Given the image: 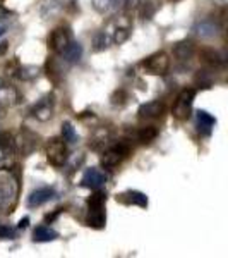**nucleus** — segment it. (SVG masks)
<instances>
[{
  "instance_id": "19",
  "label": "nucleus",
  "mask_w": 228,
  "mask_h": 258,
  "mask_svg": "<svg viewBox=\"0 0 228 258\" xmlns=\"http://www.w3.org/2000/svg\"><path fill=\"white\" fill-rule=\"evenodd\" d=\"M105 203H106V193L103 189H93V193L89 195L88 198V209L89 210H99V209H105Z\"/></svg>"
},
{
  "instance_id": "24",
  "label": "nucleus",
  "mask_w": 228,
  "mask_h": 258,
  "mask_svg": "<svg viewBox=\"0 0 228 258\" xmlns=\"http://www.w3.org/2000/svg\"><path fill=\"white\" fill-rule=\"evenodd\" d=\"M16 150V138L9 131H0V152L12 153Z\"/></svg>"
},
{
  "instance_id": "43",
  "label": "nucleus",
  "mask_w": 228,
  "mask_h": 258,
  "mask_svg": "<svg viewBox=\"0 0 228 258\" xmlns=\"http://www.w3.org/2000/svg\"><path fill=\"white\" fill-rule=\"evenodd\" d=\"M0 2H2V0H0Z\"/></svg>"
},
{
  "instance_id": "16",
  "label": "nucleus",
  "mask_w": 228,
  "mask_h": 258,
  "mask_svg": "<svg viewBox=\"0 0 228 258\" xmlns=\"http://www.w3.org/2000/svg\"><path fill=\"white\" fill-rule=\"evenodd\" d=\"M194 33L199 36V38H204V40H209V38H214L218 35V26L213 23V21L206 19V21H201L194 26Z\"/></svg>"
},
{
  "instance_id": "31",
  "label": "nucleus",
  "mask_w": 228,
  "mask_h": 258,
  "mask_svg": "<svg viewBox=\"0 0 228 258\" xmlns=\"http://www.w3.org/2000/svg\"><path fill=\"white\" fill-rule=\"evenodd\" d=\"M127 100H129V95H127V91L122 90V88H119V90H115L113 93H111L110 102H111V105H115V107H124L127 103Z\"/></svg>"
},
{
  "instance_id": "12",
  "label": "nucleus",
  "mask_w": 228,
  "mask_h": 258,
  "mask_svg": "<svg viewBox=\"0 0 228 258\" xmlns=\"http://www.w3.org/2000/svg\"><path fill=\"white\" fill-rule=\"evenodd\" d=\"M82 53H84V48H82V45L72 40L67 45V48H65L64 52L60 53V55H62V59L67 62V64H77V62L82 59Z\"/></svg>"
},
{
  "instance_id": "36",
  "label": "nucleus",
  "mask_w": 228,
  "mask_h": 258,
  "mask_svg": "<svg viewBox=\"0 0 228 258\" xmlns=\"http://www.w3.org/2000/svg\"><path fill=\"white\" fill-rule=\"evenodd\" d=\"M21 68V64H19V60L18 59H14L12 62H9V66H7V74H11V76H16L18 74V71Z\"/></svg>"
},
{
  "instance_id": "10",
  "label": "nucleus",
  "mask_w": 228,
  "mask_h": 258,
  "mask_svg": "<svg viewBox=\"0 0 228 258\" xmlns=\"http://www.w3.org/2000/svg\"><path fill=\"white\" fill-rule=\"evenodd\" d=\"M214 124H216V119H214L209 112H206V110H197L196 112V126H197V131L201 133V135H204V136L211 135Z\"/></svg>"
},
{
  "instance_id": "32",
  "label": "nucleus",
  "mask_w": 228,
  "mask_h": 258,
  "mask_svg": "<svg viewBox=\"0 0 228 258\" xmlns=\"http://www.w3.org/2000/svg\"><path fill=\"white\" fill-rule=\"evenodd\" d=\"M202 60L206 62V64L209 66H219L223 62V55H219L218 52H214V50H204L202 52Z\"/></svg>"
},
{
  "instance_id": "20",
  "label": "nucleus",
  "mask_w": 228,
  "mask_h": 258,
  "mask_svg": "<svg viewBox=\"0 0 228 258\" xmlns=\"http://www.w3.org/2000/svg\"><path fill=\"white\" fill-rule=\"evenodd\" d=\"M120 7V0H93V9L99 14H110Z\"/></svg>"
},
{
  "instance_id": "35",
  "label": "nucleus",
  "mask_w": 228,
  "mask_h": 258,
  "mask_svg": "<svg viewBox=\"0 0 228 258\" xmlns=\"http://www.w3.org/2000/svg\"><path fill=\"white\" fill-rule=\"evenodd\" d=\"M16 238V229L9 226H0V239H14Z\"/></svg>"
},
{
  "instance_id": "22",
  "label": "nucleus",
  "mask_w": 228,
  "mask_h": 258,
  "mask_svg": "<svg viewBox=\"0 0 228 258\" xmlns=\"http://www.w3.org/2000/svg\"><path fill=\"white\" fill-rule=\"evenodd\" d=\"M158 9H160V6L156 2H153V0H144V2L139 4L138 12L143 19H153L156 12H158Z\"/></svg>"
},
{
  "instance_id": "39",
  "label": "nucleus",
  "mask_w": 228,
  "mask_h": 258,
  "mask_svg": "<svg viewBox=\"0 0 228 258\" xmlns=\"http://www.w3.org/2000/svg\"><path fill=\"white\" fill-rule=\"evenodd\" d=\"M57 2H59L62 7H70L76 4V0H57Z\"/></svg>"
},
{
  "instance_id": "26",
  "label": "nucleus",
  "mask_w": 228,
  "mask_h": 258,
  "mask_svg": "<svg viewBox=\"0 0 228 258\" xmlns=\"http://www.w3.org/2000/svg\"><path fill=\"white\" fill-rule=\"evenodd\" d=\"M91 148L96 150V152H103V150H106L108 147V135H106V131H98L94 133V136L91 138Z\"/></svg>"
},
{
  "instance_id": "29",
  "label": "nucleus",
  "mask_w": 228,
  "mask_h": 258,
  "mask_svg": "<svg viewBox=\"0 0 228 258\" xmlns=\"http://www.w3.org/2000/svg\"><path fill=\"white\" fill-rule=\"evenodd\" d=\"M213 74L209 73V71H199L196 74V85L199 88H211L213 86Z\"/></svg>"
},
{
  "instance_id": "33",
  "label": "nucleus",
  "mask_w": 228,
  "mask_h": 258,
  "mask_svg": "<svg viewBox=\"0 0 228 258\" xmlns=\"http://www.w3.org/2000/svg\"><path fill=\"white\" fill-rule=\"evenodd\" d=\"M82 162H84V153H74V155H69L67 165L70 167V170H76L81 167Z\"/></svg>"
},
{
  "instance_id": "1",
  "label": "nucleus",
  "mask_w": 228,
  "mask_h": 258,
  "mask_svg": "<svg viewBox=\"0 0 228 258\" xmlns=\"http://www.w3.org/2000/svg\"><path fill=\"white\" fill-rule=\"evenodd\" d=\"M45 153H47V160L53 167H64L67 164L69 153H67V143L64 138H50L45 145Z\"/></svg>"
},
{
  "instance_id": "17",
  "label": "nucleus",
  "mask_w": 228,
  "mask_h": 258,
  "mask_svg": "<svg viewBox=\"0 0 228 258\" xmlns=\"http://www.w3.org/2000/svg\"><path fill=\"white\" fill-rule=\"evenodd\" d=\"M59 238V232L53 231L48 226H38L33 232V241L35 243H50V241H55Z\"/></svg>"
},
{
  "instance_id": "7",
  "label": "nucleus",
  "mask_w": 228,
  "mask_h": 258,
  "mask_svg": "<svg viewBox=\"0 0 228 258\" xmlns=\"http://www.w3.org/2000/svg\"><path fill=\"white\" fill-rule=\"evenodd\" d=\"M53 198H57V189L52 186H43V188L35 189L28 197V207L30 209H38V207L45 205V203L52 202Z\"/></svg>"
},
{
  "instance_id": "14",
  "label": "nucleus",
  "mask_w": 228,
  "mask_h": 258,
  "mask_svg": "<svg viewBox=\"0 0 228 258\" xmlns=\"http://www.w3.org/2000/svg\"><path fill=\"white\" fill-rule=\"evenodd\" d=\"M19 102V91L14 88V86L4 85L0 86V107L7 109V107H12Z\"/></svg>"
},
{
  "instance_id": "18",
  "label": "nucleus",
  "mask_w": 228,
  "mask_h": 258,
  "mask_svg": "<svg viewBox=\"0 0 228 258\" xmlns=\"http://www.w3.org/2000/svg\"><path fill=\"white\" fill-rule=\"evenodd\" d=\"M86 224L93 229H103L106 224V212L105 209L99 210H89L88 217H86Z\"/></svg>"
},
{
  "instance_id": "40",
  "label": "nucleus",
  "mask_w": 228,
  "mask_h": 258,
  "mask_svg": "<svg viewBox=\"0 0 228 258\" xmlns=\"http://www.w3.org/2000/svg\"><path fill=\"white\" fill-rule=\"evenodd\" d=\"M28 226H30V217H23V219H21V222H19V229H24V227H28Z\"/></svg>"
},
{
  "instance_id": "11",
  "label": "nucleus",
  "mask_w": 228,
  "mask_h": 258,
  "mask_svg": "<svg viewBox=\"0 0 228 258\" xmlns=\"http://www.w3.org/2000/svg\"><path fill=\"white\" fill-rule=\"evenodd\" d=\"M119 202H124L127 205H136V207H141V209H146L148 207V197L143 193V191H136V189H131L124 195H119Z\"/></svg>"
},
{
  "instance_id": "21",
  "label": "nucleus",
  "mask_w": 228,
  "mask_h": 258,
  "mask_svg": "<svg viewBox=\"0 0 228 258\" xmlns=\"http://www.w3.org/2000/svg\"><path fill=\"white\" fill-rule=\"evenodd\" d=\"M173 53L179 60H189L194 53V45L190 41H179L173 47Z\"/></svg>"
},
{
  "instance_id": "15",
  "label": "nucleus",
  "mask_w": 228,
  "mask_h": 258,
  "mask_svg": "<svg viewBox=\"0 0 228 258\" xmlns=\"http://www.w3.org/2000/svg\"><path fill=\"white\" fill-rule=\"evenodd\" d=\"M33 115H35L40 122H47L53 115V102L50 98H43L38 105L33 109Z\"/></svg>"
},
{
  "instance_id": "4",
  "label": "nucleus",
  "mask_w": 228,
  "mask_h": 258,
  "mask_svg": "<svg viewBox=\"0 0 228 258\" xmlns=\"http://www.w3.org/2000/svg\"><path fill=\"white\" fill-rule=\"evenodd\" d=\"M131 153V147L127 143H119L113 145V147L106 148L101 155V165L105 169H113L117 167L119 164H122V160L126 159Z\"/></svg>"
},
{
  "instance_id": "38",
  "label": "nucleus",
  "mask_w": 228,
  "mask_h": 258,
  "mask_svg": "<svg viewBox=\"0 0 228 258\" xmlns=\"http://www.w3.org/2000/svg\"><path fill=\"white\" fill-rule=\"evenodd\" d=\"M62 214V209H59L57 212H53V214H48V215H45V222L47 224H50L52 222V220H55L57 217H59V215Z\"/></svg>"
},
{
  "instance_id": "27",
  "label": "nucleus",
  "mask_w": 228,
  "mask_h": 258,
  "mask_svg": "<svg viewBox=\"0 0 228 258\" xmlns=\"http://www.w3.org/2000/svg\"><path fill=\"white\" fill-rule=\"evenodd\" d=\"M110 45V36L106 35L105 31H98L96 35L93 36V50L94 52H103L106 50Z\"/></svg>"
},
{
  "instance_id": "28",
  "label": "nucleus",
  "mask_w": 228,
  "mask_h": 258,
  "mask_svg": "<svg viewBox=\"0 0 228 258\" xmlns=\"http://www.w3.org/2000/svg\"><path fill=\"white\" fill-rule=\"evenodd\" d=\"M62 138L65 140V143H67V145L77 143V133H76V127H74L70 122H64V124H62Z\"/></svg>"
},
{
  "instance_id": "25",
  "label": "nucleus",
  "mask_w": 228,
  "mask_h": 258,
  "mask_svg": "<svg viewBox=\"0 0 228 258\" xmlns=\"http://www.w3.org/2000/svg\"><path fill=\"white\" fill-rule=\"evenodd\" d=\"M38 74L40 68H36V66H21L16 78H19L21 81H33L38 78Z\"/></svg>"
},
{
  "instance_id": "41",
  "label": "nucleus",
  "mask_w": 228,
  "mask_h": 258,
  "mask_svg": "<svg viewBox=\"0 0 228 258\" xmlns=\"http://www.w3.org/2000/svg\"><path fill=\"white\" fill-rule=\"evenodd\" d=\"M7 48H9V43H7V41H2V43H0V55H4V53L7 52Z\"/></svg>"
},
{
  "instance_id": "37",
  "label": "nucleus",
  "mask_w": 228,
  "mask_h": 258,
  "mask_svg": "<svg viewBox=\"0 0 228 258\" xmlns=\"http://www.w3.org/2000/svg\"><path fill=\"white\" fill-rule=\"evenodd\" d=\"M141 4V0H124V7L127 11H132V9H138Z\"/></svg>"
},
{
  "instance_id": "42",
  "label": "nucleus",
  "mask_w": 228,
  "mask_h": 258,
  "mask_svg": "<svg viewBox=\"0 0 228 258\" xmlns=\"http://www.w3.org/2000/svg\"><path fill=\"white\" fill-rule=\"evenodd\" d=\"M4 33H6V28H0V36H2Z\"/></svg>"
},
{
  "instance_id": "30",
  "label": "nucleus",
  "mask_w": 228,
  "mask_h": 258,
  "mask_svg": "<svg viewBox=\"0 0 228 258\" xmlns=\"http://www.w3.org/2000/svg\"><path fill=\"white\" fill-rule=\"evenodd\" d=\"M129 36H131V28L129 26H119V28H115L111 40H113V43L122 45L129 40Z\"/></svg>"
},
{
  "instance_id": "34",
  "label": "nucleus",
  "mask_w": 228,
  "mask_h": 258,
  "mask_svg": "<svg viewBox=\"0 0 228 258\" xmlns=\"http://www.w3.org/2000/svg\"><path fill=\"white\" fill-rule=\"evenodd\" d=\"M14 165V160H12V153H4L0 155V170H9Z\"/></svg>"
},
{
  "instance_id": "6",
  "label": "nucleus",
  "mask_w": 228,
  "mask_h": 258,
  "mask_svg": "<svg viewBox=\"0 0 228 258\" xmlns=\"http://www.w3.org/2000/svg\"><path fill=\"white\" fill-rule=\"evenodd\" d=\"M72 41V35H70V30L65 26L55 28L52 33H50V38H48V47L53 50L55 53H60L67 48V45Z\"/></svg>"
},
{
  "instance_id": "9",
  "label": "nucleus",
  "mask_w": 228,
  "mask_h": 258,
  "mask_svg": "<svg viewBox=\"0 0 228 258\" xmlns=\"http://www.w3.org/2000/svg\"><path fill=\"white\" fill-rule=\"evenodd\" d=\"M38 147V136L31 131H23L16 138V148L19 150L23 155H30Z\"/></svg>"
},
{
  "instance_id": "23",
  "label": "nucleus",
  "mask_w": 228,
  "mask_h": 258,
  "mask_svg": "<svg viewBox=\"0 0 228 258\" xmlns=\"http://www.w3.org/2000/svg\"><path fill=\"white\" fill-rule=\"evenodd\" d=\"M158 138V127L156 126H144L138 131V140L143 145H148Z\"/></svg>"
},
{
  "instance_id": "8",
  "label": "nucleus",
  "mask_w": 228,
  "mask_h": 258,
  "mask_svg": "<svg viewBox=\"0 0 228 258\" xmlns=\"http://www.w3.org/2000/svg\"><path fill=\"white\" fill-rule=\"evenodd\" d=\"M106 182V174L98 167H89L84 170L81 179V186L82 188H89V189H98L101 188Z\"/></svg>"
},
{
  "instance_id": "2",
  "label": "nucleus",
  "mask_w": 228,
  "mask_h": 258,
  "mask_svg": "<svg viewBox=\"0 0 228 258\" xmlns=\"http://www.w3.org/2000/svg\"><path fill=\"white\" fill-rule=\"evenodd\" d=\"M19 195V182L14 176H0V209L11 212Z\"/></svg>"
},
{
  "instance_id": "13",
  "label": "nucleus",
  "mask_w": 228,
  "mask_h": 258,
  "mask_svg": "<svg viewBox=\"0 0 228 258\" xmlns=\"http://www.w3.org/2000/svg\"><path fill=\"white\" fill-rule=\"evenodd\" d=\"M165 112V103L161 100H151L148 103H143L139 107L141 117H160Z\"/></svg>"
},
{
  "instance_id": "3",
  "label": "nucleus",
  "mask_w": 228,
  "mask_h": 258,
  "mask_svg": "<svg viewBox=\"0 0 228 258\" xmlns=\"http://www.w3.org/2000/svg\"><path fill=\"white\" fill-rule=\"evenodd\" d=\"M196 98V90L194 88H184L177 97L175 103L172 107V114L179 120H187L192 114V102Z\"/></svg>"
},
{
  "instance_id": "5",
  "label": "nucleus",
  "mask_w": 228,
  "mask_h": 258,
  "mask_svg": "<svg viewBox=\"0 0 228 258\" xmlns=\"http://www.w3.org/2000/svg\"><path fill=\"white\" fill-rule=\"evenodd\" d=\"M143 68L153 76H163L170 68V57L167 52H156L149 55L146 60L143 62Z\"/></svg>"
}]
</instances>
